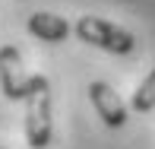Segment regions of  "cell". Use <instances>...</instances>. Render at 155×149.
Listing matches in <instances>:
<instances>
[{
  "instance_id": "cell-2",
  "label": "cell",
  "mask_w": 155,
  "mask_h": 149,
  "mask_svg": "<svg viewBox=\"0 0 155 149\" xmlns=\"http://www.w3.org/2000/svg\"><path fill=\"white\" fill-rule=\"evenodd\" d=\"M76 38L86 41V45H95L108 54H130L136 48V38H133L127 29L108 22V19H98V16H82L76 19Z\"/></svg>"
},
{
  "instance_id": "cell-5",
  "label": "cell",
  "mask_w": 155,
  "mask_h": 149,
  "mask_svg": "<svg viewBox=\"0 0 155 149\" xmlns=\"http://www.w3.org/2000/svg\"><path fill=\"white\" fill-rule=\"evenodd\" d=\"M29 32L35 38L48 41V45H57L70 35V22L57 13H32L29 16Z\"/></svg>"
},
{
  "instance_id": "cell-4",
  "label": "cell",
  "mask_w": 155,
  "mask_h": 149,
  "mask_svg": "<svg viewBox=\"0 0 155 149\" xmlns=\"http://www.w3.org/2000/svg\"><path fill=\"white\" fill-rule=\"evenodd\" d=\"M89 98H92L98 117H101L108 127H114V130H117V127H124V124H127V108H124L120 95H117V92L111 89L108 83H101V80L89 83Z\"/></svg>"
},
{
  "instance_id": "cell-6",
  "label": "cell",
  "mask_w": 155,
  "mask_h": 149,
  "mask_svg": "<svg viewBox=\"0 0 155 149\" xmlns=\"http://www.w3.org/2000/svg\"><path fill=\"white\" fill-rule=\"evenodd\" d=\"M152 108H155V70L139 83V89L133 92V111L146 114V111H152Z\"/></svg>"
},
{
  "instance_id": "cell-1",
  "label": "cell",
  "mask_w": 155,
  "mask_h": 149,
  "mask_svg": "<svg viewBox=\"0 0 155 149\" xmlns=\"http://www.w3.org/2000/svg\"><path fill=\"white\" fill-rule=\"evenodd\" d=\"M25 140L32 149L51 146V83L41 73L32 76L25 95Z\"/></svg>"
},
{
  "instance_id": "cell-3",
  "label": "cell",
  "mask_w": 155,
  "mask_h": 149,
  "mask_svg": "<svg viewBox=\"0 0 155 149\" xmlns=\"http://www.w3.org/2000/svg\"><path fill=\"white\" fill-rule=\"evenodd\" d=\"M29 83H32V76L25 73V67H22L19 48L3 45L0 48V89H3V95L10 98V102H25Z\"/></svg>"
}]
</instances>
